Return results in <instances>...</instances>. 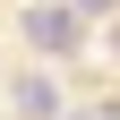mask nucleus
I'll return each mask as SVG.
<instances>
[{"label": "nucleus", "instance_id": "1", "mask_svg": "<svg viewBox=\"0 0 120 120\" xmlns=\"http://www.w3.org/2000/svg\"><path fill=\"white\" fill-rule=\"evenodd\" d=\"M26 43H34V52H77V9L34 0V9H26Z\"/></svg>", "mask_w": 120, "mask_h": 120}, {"label": "nucleus", "instance_id": "3", "mask_svg": "<svg viewBox=\"0 0 120 120\" xmlns=\"http://www.w3.org/2000/svg\"><path fill=\"white\" fill-rule=\"evenodd\" d=\"M77 120H120V112H77Z\"/></svg>", "mask_w": 120, "mask_h": 120}, {"label": "nucleus", "instance_id": "4", "mask_svg": "<svg viewBox=\"0 0 120 120\" xmlns=\"http://www.w3.org/2000/svg\"><path fill=\"white\" fill-rule=\"evenodd\" d=\"M86 9H112V0H86Z\"/></svg>", "mask_w": 120, "mask_h": 120}, {"label": "nucleus", "instance_id": "2", "mask_svg": "<svg viewBox=\"0 0 120 120\" xmlns=\"http://www.w3.org/2000/svg\"><path fill=\"white\" fill-rule=\"evenodd\" d=\"M17 112H34V120H52V112H60V94H52L43 77H17Z\"/></svg>", "mask_w": 120, "mask_h": 120}]
</instances>
